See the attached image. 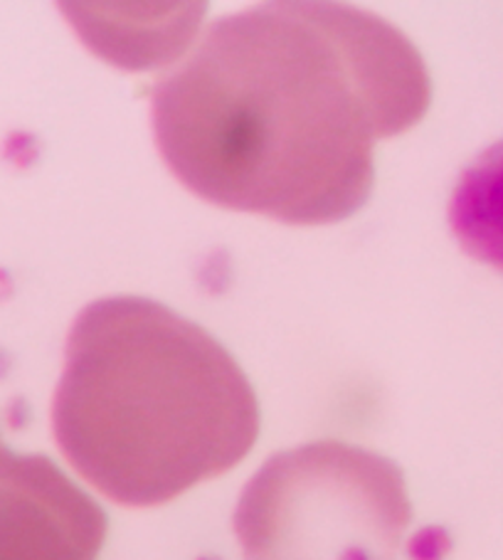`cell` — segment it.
<instances>
[{"label":"cell","instance_id":"cell-1","mask_svg":"<svg viewBox=\"0 0 503 560\" xmlns=\"http://www.w3.org/2000/svg\"><path fill=\"white\" fill-rule=\"evenodd\" d=\"M428 65L398 27L341 3L222 18L153 86V131L183 186L286 225L351 218L375 143L430 109Z\"/></svg>","mask_w":503,"mask_h":560},{"label":"cell","instance_id":"cell-2","mask_svg":"<svg viewBox=\"0 0 503 560\" xmlns=\"http://www.w3.org/2000/svg\"><path fill=\"white\" fill-rule=\"evenodd\" d=\"M52 430L106 499L159 506L249 455L259 402L206 328L151 299L112 296L72 326Z\"/></svg>","mask_w":503,"mask_h":560},{"label":"cell","instance_id":"cell-3","mask_svg":"<svg viewBox=\"0 0 503 560\" xmlns=\"http://www.w3.org/2000/svg\"><path fill=\"white\" fill-rule=\"evenodd\" d=\"M412 521L402 469L355 444L279 452L235 509L245 560H398Z\"/></svg>","mask_w":503,"mask_h":560},{"label":"cell","instance_id":"cell-4","mask_svg":"<svg viewBox=\"0 0 503 560\" xmlns=\"http://www.w3.org/2000/svg\"><path fill=\"white\" fill-rule=\"evenodd\" d=\"M104 509L45 455H17L0 438V560H96Z\"/></svg>","mask_w":503,"mask_h":560},{"label":"cell","instance_id":"cell-5","mask_svg":"<svg viewBox=\"0 0 503 560\" xmlns=\"http://www.w3.org/2000/svg\"><path fill=\"white\" fill-rule=\"evenodd\" d=\"M449 225L464 253L503 272V141L461 173L452 192Z\"/></svg>","mask_w":503,"mask_h":560}]
</instances>
